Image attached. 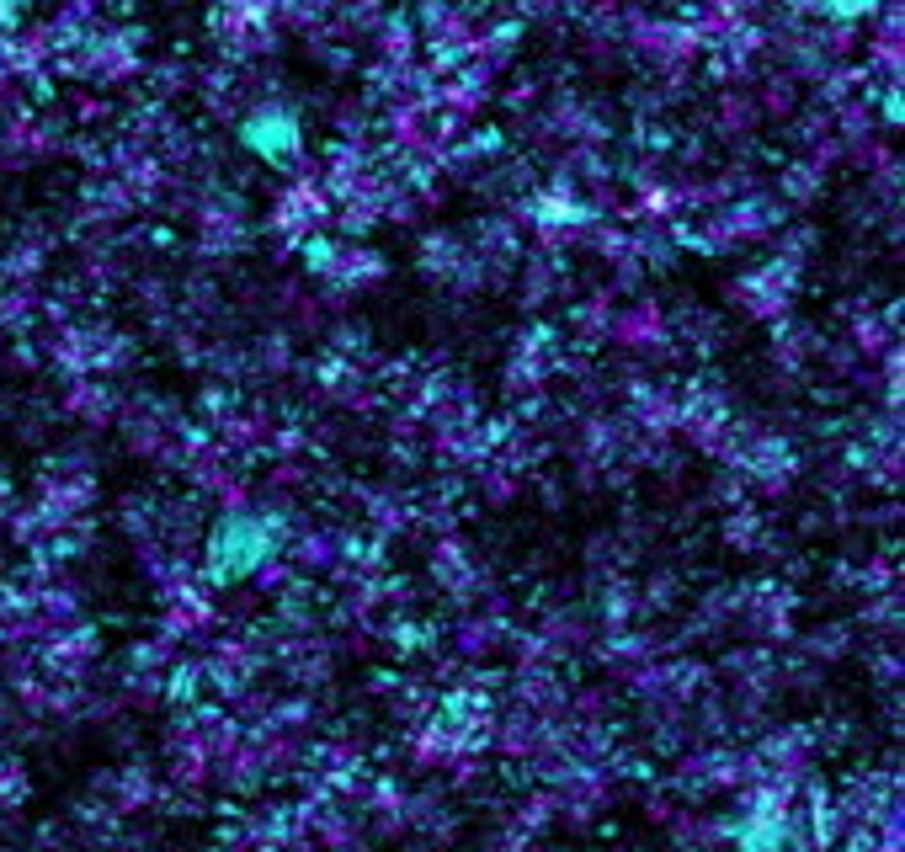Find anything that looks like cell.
I'll use <instances>...</instances> for the list:
<instances>
[{"instance_id": "cell-1", "label": "cell", "mask_w": 905, "mask_h": 852, "mask_svg": "<svg viewBox=\"0 0 905 852\" xmlns=\"http://www.w3.org/2000/svg\"><path fill=\"white\" fill-rule=\"evenodd\" d=\"M277 538H283V522L267 511H224L208 533V576L229 586L267 570V560L277 555Z\"/></svg>"}, {"instance_id": "cell-2", "label": "cell", "mask_w": 905, "mask_h": 852, "mask_svg": "<svg viewBox=\"0 0 905 852\" xmlns=\"http://www.w3.org/2000/svg\"><path fill=\"white\" fill-rule=\"evenodd\" d=\"M240 149L267 160V166H288L298 149H304V123H298L294 107H256L250 118L240 123Z\"/></svg>"}, {"instance_id": "cell-3", "label": "cell", "mask_w": 905, "mask_h": 852, "mask_svg": "<svg viewBox=\"0 0 905 852\" xmlns=\"http://www.w3.org/2000/svg\"><path fill=\"white\" fill-rule=\"evenodd\" d=\"M730 836L740 852H784L788 842H794V826H788V815L778 804H757V810H746V815L735 821Z\"/></svg>"}, {"instance_id": "cell-4", "label": "cell", "mask_w": 905, "mask_h": 852, "mask_svg": "<svg viewBox=\"0 0 905 852\" xmlns=\"http://www.w3.org/2000/svg\"><path fill=\"white\" fill-rule=\"evenodd\" d=\"M815 11L832 17V22H857V17L879 11V0H815Z\"/></svg>"}]
</instances>
